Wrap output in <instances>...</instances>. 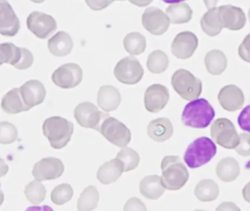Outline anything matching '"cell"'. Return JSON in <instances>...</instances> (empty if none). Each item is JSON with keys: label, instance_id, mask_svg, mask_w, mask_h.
Wrapping results in <instances>:
<instances>
[{"label": "cell", "instance_id": "9", "mask_svg": "<svg viewBox=\"0 0 250 211\" xmlns=\"http://www.w3.org/2000/svg\"><path fill=\"white\" fill-rule=\"evenodd\" d=\"M114 75L121 83L136 84L143 79L144 69L137 58L126 57L117 63L114 69Z\"/></svg>", "mask_w": 250, "mask_h": 211}, {"label": "cell", "instance_id": "22", "mask_svg": "<svg viewBox=\"0 0 250 211\" xmlns=\"http://www.w3.org/2000/svg\"><path fill=\"white\" fill-rule=\"evenodd\" d=\"M124 171V164L116 158L101 166L97 171V178L102 184H111L115 183Z\"/></svg>", "mask_w": 250, "mask_h": 211}, {"label": "cell", "instance_id": "32", "mask_svg": "<svg viewBox=\"0 0 250 211\" xmlns=\"http://www.w3.org/2000/svg\"><path fill=\"white\" fill-rule=\"evenodd\" d=\"M99 201V193L95 186H89L80 194L77 203V209L80 211H90L97 207Z\"/></svg>", "mask_w": 250, "mask_h": 211}, {"label": "cell", "instance_id": "42", "mask_svg": "<svg viewBox=\"0 0 250 211\" xmlns=\"http://www.w3.org/2000/svg\"><path fill=\"white\" fill-rule=\"evenodd\" d=\"M124 211H147V208L140 199L137 197L131 198L127 201L124 207Z\"/></svg>", "mask_w": 250, "mask_h": 211}, {"label": "cell", "instance_id": "17", "mask_svg": "<svg viewBox=\"0 0 250 211\" xmlns=\"http://www.w3.org/2000/svg\"><path fill=\"white\" fill-rule=\"evenodd\" d=\"M218 100L224 109L232 112L242 108L244 103V95L238 86L229 84L221 89L218 95Z\"/></svg>", "mask_w": 250, "mask_h": 211}, {"label": "cell", "instance_id": "12", "mask_svg": "<svg viewBox=\"0 0 250 211\" xmlns=\"http://www.w3.org/2000/svg\"><path fill=\"white\" fill-rule=\"evenodd\" d=\"M142 23L145 29L152 35H161L167 31L170 21L161 9L150 7L145 10L142 16Z\"/></svg>", "mask_w": 250, "mask_h": 211}, {"label": "cell", "instance_id": "5", "mask_svg": "<svg viewBox=\"0 0 250 211\" xmlns=\"http://www.w3.org/2000/svg\"><path fill=\"white\" fill-rule=\"evenodd\" d=\"M171 83L175 92L183 99L193 101L201 95V80L185 69L176 70L172 75Z\"/></svg>", "mask_w": 250, "mask_h": 211}, {"label": "cell", "instance_id": "43", "mask_svg": "<svg viewBox=\"0 0 250 211\" xmlns=\"http://www.w3.org/2000/svg\"><path fill=\"white\" fill-rule=\"evenodd\" d=\"M115 1H118V0H85L89 7L96 11L104 10Z\"/></svg>", "mask_w": 250, "mask_h": 211}, {"label": "cell", "instance_id": "8", "mask_svg": "<svg viewBox=\"0 0 250 211\" xmlns=\"http://www.w3.org/2000/svg\"><path fill=\"white\" fill-rule=\"evenodd\" d=\"M109 116L108 113L99 111L98 107L90 102L81 103L74 109V117L80 126L99 132L104 120Z\"/></svg>", "mask_w": 250, "mask_h": 211}, {"label": "cell", "instance_id": "28", "mask_svg": "<svg viewBox=\"0 0 250 211\" xmlns=\"http://www.w3.org/2000/svg\"><path fill=\"white\" fill-rule=\"evenodd\" d=\"M205 64L208 73L215 76H219L226 70L228 59L220 50H212L206 54L205 57Z\"/></svg>", "mask_w": 250, "mask_h": 211}, {"label": "cell", "instance_id": "23", "mask_svg": "<svg viewBox=\"0 0 250 211\" xmlns=\"http://www.w3.org/2000/svg\"><path fill=\"white\" fill-rule=\"evenodd\" d=\"M74 42L71 35L61 31L55 34L48 41L49 51L55 57H65L71 54Z\"/></svg>", "mask_w": 250, "mask_h": 211}, {"label": "cell", "instance_id": "34", "mask_svg": "<svg viewBox=\"0 0 250 211\" xmlns=\"http://www.w3.org/2000/svg\"><path fill=\"white\" fill-rule=\"evenodd\" d=\"M169 58L164 51L156 50L149 54L147 67L149 71L156 74L164 73L169 66Z\"/></svg>", "mask_w": 250, "mask_h": 211}, {"label": "cell", "instance_id": "36", "mask_svg": "<svg viewBox=\"0 0 250 211\" xmlns=\"http://www.w3.org/2000/svg\"><path fill=\"white\" fill-rule=\"evenodd\" d=\"M116 158L121 160L124 164V171L135 169L140 164V155L132 148L124 147L118 152Z\"/></svg>", "mask_w": 250, "mask_h": 211}, {"label": "cell", "instance_id": "6", "mask_svg": "<svg viewBox=\"0 0 250 211\" xmlns=\"http://www.w3.org/2000/svg\"><path fill=\"white\" fill-rule=\"evenodd\" d=\"M210 136L216 144L225 149H235L240 143V136L233 123L226 118H219L212 123Z\"/></svg>", "mask_w": 250, "mask_h": 211}, {"label": "cell", "instance_id": "30", "mask_svg": "<svg viewBox=\"0 0 250 211\" xmlns=\"http://www.w3.org/2000/svg\"><path fill=\"white\" fill-rule=\"evenodd\" d=\"M219 194V186L210 179H205L199 182L194 189V195L201 202H208L216 200Z\"/></svg>", "mask_w": 250, "mask_h": 211}, {"label": "cell", "instance_id": "14", "mask_svg": "<svg viewBox=\"0 0 250 211\" xmlns=\"http://www.w3.org/2000/svg\"><path fill=\"white\" fill-rule=\"evenodd\" d=\"M198 38L189 31L181 32L174 38L171 45L172 54L181 60L190 58L197 49Z\"/></svg>", "mask_w": 250, "mask_h": 211}, {"label": "cell", "instance_id": "27", "mask_svg": "<svg viewBox=\"0 0 250 211\" xmlns=\"http://www.w3.org/2000/svg\"><path fill=\"white\" fill-rule=\"evenodd\" d=\"M200 25L203 32L210 37L219 35L224 28L219 14V7L209 9L202 17Z\"/></svg>", "mask_w": 250, "mask_h": 211}, {"label": "cell", "instance_id": "25", "mask_svg": "<svg viewBox=\"0 0 250 211\" xmlns=\"http://www.w3.org/2000/svg\"><path fill=\"white\" fill-rule=\"evenodd\" d=\"M1 107L8 114H18L31 109L24 104L19 88H14L4 95L1 103Z\"/></svg>", "mask_w": 250, "mask_h": 211}, {"label": "cell", "instance_id": "7", "mask_svg": "<svg viewBox=\"0 0 250 211\" xmlns=\"http://www.w3.org/2000/svg\"><path fill=\"white\" fill-rule=\"evenodd\" d=\"M110 143L119 148L126 147L131 142V133L125 125L114 117H106L99 130Z\"/></svg>", "mask_w": 250, "mask_h": 211}, {"label": "cell", "instance_id": "16", "mask_svg": "<svg viewBox=\"0 0 250 211\" xmlns=\"http://www.w3.org/2000/svg\"><path fill=\"white\" fill-rule=\"evenodd\" d=\"M20 29V21L6 0H0V33L14 37Z\"/></svg>", "mask_w": 250, "mask_h": 211}, {"label": "cell", "instance_id": "11", "mask_svg": "<svg viewBox=\"0 0 250 211\" xmlns=\"http://www.w3.org/2000/svg\"><path fill=\"white\" fill-rule=\"evenodd\" d=\"M27 25L28 29L41 39L49 38L58 28L56 21L52 16L39 11L29 15Z\"/></svg>", "mask_w": 250, "mask_h": 211}, {"label": "cell", "instance_id": "39", "mask_svg": "<svg viewBox=\"0 0 250 211\" xmlns=\"http://www.w3.org/2000/svg\"><path fill=\"white\" fill-rule=\"evenodd\" d=\"M235 149L241 156H250V134L247 133H241L239 145Z\"/></svg>", "mask_w": 250, "mask_h": 211}, {"label": "cell", "instance_id": "47", "mask_svg": "<svg viewBox=\"0 0 250 211\" xmlns=\"http://www.w3.org/2000/svg\"><path fill=\"white\" fill-rule=\"evenodd\" d=\"M206 7L208 9L213 8L216 7V4H217L218 0H203Z\"/></svg>", "mask_w": 250, "mask_h": 211}, {"label": "cell", "instance_id": "2", "mask_svg": "<svg viewBox=\"0 0 250 211\" xmlns=\"http://www.w3.org/2000/svg\"><path fill=\"white\" fill-rule=\"evenodd\" d=\"M161 169L162 184L167 190H179L188 181V170L177 155L165 156L162 161Z\"/></svg>", "mask_w": 250, "mask_h": 211}, {"label": "cell", "instance_id": "15", "mask_svg": "<svg viewBox=\"0 0 250 211\" xmlns=\"http://www.w3.org/2000/svg\"><path fill=\"white\" fill-rule=\"evenodd\" d=\"M169 100L167 88L159 84L150 85L145 92V107L149 112L159 113L166 106Z\"/></svg>", "mask_w": 250, "mask_h": 211}, {"label": "cell", "instance_id": "50", "mask_svg": "<svg viewBox=\"0 0 250 211\" xmlns=\"http://www.w3.org/2000/svg\"><path fill=\"white\" fill-rule=\"evenodd\" d=\"M248 17H249V20H250V10H249Z\"/></svg>", "mask_w": 250, "mask_h": 211}, {"label": "cell", "instance_id": "26", "mask_svg": "<svg viewBox=\"0 0 250 211\" xmlns=\"http://www.w3.org/2000/svg\"><path fill=\"white\" fill-rule=\"evenodd\" d=\"M216 175L225 183L234 181L241 172L238 161L233 158H224L218 163L216 168Z\"/></svg>", "mask_w": 250, "mask_h": 211}, {"label": "cell", "instance_id": "41", "mask_svg": "<svg viewBox=\"0 0 250 211\" xmlns=\"http://www.w3.org/2000/svg\"><path fill=\"white\" fill-rule=\"evenodd\" d=\"M238 54L243 60L250 63V33L244 38L238 47Z\"/></svg>", "mask_w": 250, "mask_h": 211}, {"label": "cell", "instance_id": "48", "mask_svg": "<svg viewBox=\"0 0 250 211\" xmlns=\"http://www.w3.org/2000/svg\"><path fill=\"white\" fill-rule=\"evenodd\" d=\"M162 1L167 4H175V3L182 2L185 0H162Z\"/></svg>", "mask_w": 250, "mask_h": 211}, {"label": "cell", "instance_id": "3", "mask_svg": "<svg viewBox=\"0 0 250 211\" xmlns=\"http://www.w3.org/2000/svg\"><path fill=\"white\" fill-rule=\"evenodd\" d=\"M42 129L51 147L60 149L65 148L71 140L74 133V124L63 117L55 116L46 119Z\"/></svg>", "mask_w": 250, "mask_h": 211}, {"label": "cell", "instance_id": "45", "mask_svg": "<svg viewBox=\"0 0 250 211\" xmlns=\"http://www.w3.org/2000/svg\"><path fill=\"white\" fill-rule=\"evenodd\" d=\"M128 1L137 7H143L149 5L153 0H128Z\"/></svg>", "mask_w": 250, "mask_h": 211}, {"label": "cell", "instance_id": "20", "mask_svg": "<svg viewBox=\"0 0 250 211\" xmlns=\"http://www.w3.org/2000/svg\"><path fill=\"white\" fill-rule=\"evenodd\" d=\"M97 102L103 111L106 112L115 111L121 102L120 91L112 85H104L98 92Z\"/></svg>", "mask_w": 250, "mask_h": 211}, {"label": "cell", "instance_id": "49", "mask_svg": "<svg viewBox=\"0 0 250 211\" xmlns=\"http://www.w3.org/2000/svg\"><path fill=\"white\" fill-rule=\"evenodd\" d=\"M30 1H33V2L37 3V4H40V3L43 2L45 0H30Z\"/></svg>", "mask_w": 250, "mask_h": 211}, {"label": "cell", "instance_id": "29", "mask_svg": "<svg viewBox=\"0 0 250 211\" xmlns=\"http://www.w3.org/2000/svg\"><path fill=\"white\" fill-rule=\"evenodd\" d=\"M166 13L171 23L173 24H181L191 20L193 10L187 3L182 1L169 5L166 9Z\"/></svg>", "mask_w": 250, "mask_h": 211}, {"label": "cell", "instance_id": "37", "mask_svg": "<svg viewBox=\"0 0 250 211\" xmlns=\"http://www.w3.org/2000/svg\"><path fill=\"white\" fill-rule=\"evenodd\" d=\"M74 190L68 183H62L56 186L51 193L52 202L56 205H62L72 199Z\"/></svg>", "mask_w": 250, "mask_h": 211}, {"label": "cell", "instance_id": "19", "mask_svg": "<svg viewBox=\"0 0 250 211\" xmlns=\"http://www.w3.org/2000/svg\"><path fill=\"white\" fill-rule=\"evenodd\" d=\"M20 92L24 104L30 108L42 104L46 95L44 85L36 79L25 82L20 87Z\"/></svg>", "mask_w": 250, "mask_h": 211}, {"label": "cell", "instance_id": "21", "mask_svg": "<svg viewBox=\"0 0 250 211\" xmlns=\"http://www.w3.org/2000/svg\"><path fill=\"white\" fill-rule=\"evenodd\" d=\"M147 132L149 137L155 142H164L173 134V126L169 119L162 117L150 121Z\"/></svg>", "mask_w": 250, "mask_h": 211}, {"label": "cell", "instance_id": "51", "mask_svg": "<svg viewBox=\"0 0 250 211\" xmlns=\"http://www.w3.org/2000/svg\"><path fill=\"white\" fill-rule=\"evenodd\" d=\"M118 1H125V0H118Z\"/></svg>", "mask_w": 250, "mask_h": 211}, {"label": "cell", "instance_id": "13", "mask_svg": "<svg viewBox=\"0 0 250 211\" xmlns=\"http://www.w3.org/2000/svg\"><path fill=\"white\" fill-rule=\"evenodd\" d=\"M65 171L63 163L59 158H45L36 163L33 167V175L39 181L59 178Z\"/></svg>", "mask_w": 250, "mask_h": 211}, {"label": "cell", "instance_id": "46", "mask_svg": "<svg viewBox=\"0 0 250 211\" xmlns=\"http://www.w3.org/2000/svg\"><path fill=\"white\" fill-rule=\"evenodd\" d=\"M242 194L244 199H245L247 202L250 203V182L247 183L245 187L243 189Z\"/></svg>", "mask_w": 250, "mask_h": 211}, {"label": "cell", "instance_id": "35", "mask_svg": "<svg viewBox=\"0 0 250 211\" xmlns=\"http://www.w3.org/2000/svg\"><path fill=\"white\" fill-rule=\"evenodd\" d=\"M24 194L30 203L37 205L44 201L46 189L43 183L39 180H35L25 186Z\"/></svg>", "mask_w": 250, "mask_h": 211}, {"label": "cell", "instance_id": "33", "mask_svg": "<svg viewBox=\"0 0 250 211\" xmlns=\"http://www.w3.org/2000/svg\"><path fill=\"white\" fill-rule=\"evenodd\" d=\"M124 45L125 51L131 55H140L146 50V39L140 32H130L124 38Z\"/></svg>", "mask_w": 250, "mask_h": 211}, {"label": "cell", "instance_id": "1", "mask_svg": "<svg viewBox=\"0 0 250 211\" xmlns=\"http://www.w3.org/2000/svg\"><path fill=\"white\" fill-rule=\"evenodd\" d=\"M215 115L214 108L207 100L197 98L186 105L181 119L185 126L200 129L207 127Z\"/></svg>", "mask_w": 250, "mask_h": 211}, {"label": "cell", "instance_id": "40", "mask_svg": "<svg viewBox=\"0 0 250 211\" xmlns=\"http://www.w3.org/2000/svg\"><path fill=\"white\" fill-rule=\"evenodd\" d=\"M237 121L242 130L250 133V105L247 106L241 111Z\"/></svg>", "mask_w": 250, "mask_h": 211}, {"label": "cell", "instance_id": "38", "mask_svg": "<svg viewBox=\"0 0 250 211\" xmlns=\"http://www.w3.org/2000/svg\"><path fill=\"white\" fill-rule=\"evenodd\" d=\"M18 138L17 127L9 122L3 121L0 124V143L10 145L14 143Z\"/></svg>", "mask_w": 250, "mask_h": 211}, {"label": "cell", "instance_id": "24", "mask_svg": "<svg viewBox=\"0 0 250 211\" xmlns=\"http://www.w3.org/2000/svg\"><path fill=\"white\" fill-rule=\"evenodd\" d=\"M165 186L162 184V177L159 175L146 176L140 183V193L150 200H156L165 193Z\"/></svg>", "mask_w": 250, "mask_h": 211}, {"label": "cell", "instance_id": "10", "mask_svg": "<svg viewBox=\"0 0 250 211\" xmlns=\"http://www.w3.org/2000/svg\"><path fill=\"white\" fill-rule=\"evenodd\" d=\"M83 79V71L76 63H66L55 70L52 80L55 85L62 89H72L78 86Z\"/></svg>", "mask_w": 250, "mask_h": 211}, {"label": "cell", "instance_id": "44", "mask_svg": "<svg viewBox=\"0 0 250 211\" xmlns=\"http://www.w3.org/2000/svg\"><path fill=\"white\" fill-rule=\"evenodd\" d=\"M239 211V208L238 207L235 206V204L232 203V202H224L222 205H219L216 211Z\"/></svg>", "mask_w": 250, "mask_h": 211}, {"label": "cell", "instance_id": "18", "mask_svg": "<svg viewBox=\"0 0 250 211\" xmlns=\"http://www.w3.org/2000/svg\"><path fill=\"white\" fill-rule=\"evenodd\" d=\"M219 14L224 27L232 31L240 30L245 26L247 19L242 9L231 4L219 7Z\"/></svg>", "mask_w": 250, "mask_h": 211}, {"label": "cell", "instance_id": "4", "mask_svg": "<svg viewBox=\"0 0 250 211\" xmlns=\"http://www.w3.org/2000/svg\"><path fill=\"white\" fill-rule=\"evenodd\" d=\"M217 148L214 142L206 136L193 141L185 151L184 160L189 168L196 169L208 163L216 155Z\"/></svg>", "mask_w": 250, "mask_h": 211}, {"label": "cell", "instance_id": "31", "mask_svg": "<svg viewBox=\"0 0 250 211\" xmlns=\"http://www.w3.org/2000/svg\"><path fill=\"white\" fill-rule=\"evenodd\" d=\"M1 64L4 63L17 67L22 59V48L17 47L12 42H5L0 45Z\"/></svg>", "mask_w": 250, "mask_h": 211}]
</instances>
